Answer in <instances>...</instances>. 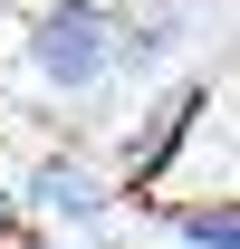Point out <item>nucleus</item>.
<instances>
[{
    "instance_id": "1",
    "label": "nucleus",
    "mask_w": 240,
    "mask_h": 249,
    "mask_svg": "<svg viewBox=\"0 0 240 249\" xmlns=\"http://www.w3.org/2000/svg\"><path fill=\"white\" fill-rule=\"evenodd\" d=\"M10 48L39 106L96 115L125 96V0H29Z\"/></svg>"
},
{
    "instance_id": "2",
    "label": "nucleus",
    "mask_w": 240,
    "mask_h": 249,
    "mask_svg": "<svg viewBox=\"0 0 240 249\" xmlns=\"http://www.w3.org/2000/svg\"><path fill=\"white\" fill-rule=\"evenodd\" d=\"M10 182H20V220H29V230H58V240H77V249H96L116 230V211H125L106 154H87L77 134H48L39 154H20Z\"/></svg>"
},
{
    "instance_id": "3",
    "label": "nucleus",
    "mask_w": 240,
    "mask_h": 249,
    "mask_svg": "<svg viewBox=\"0 0 240 249\" xmlns=\"http://www.w3.org/2000/svg\"><path fill=\"white\" fill-rule=\"evenodd\" d=\"M202 115H211V77H192V67L135 96V115H125L116 144H106V173H116L125 201H154V192L182 173V154L202 144Z\"/></svg>"
},
{
    "instance_id": "4",
    "label": "nucleus",
    "mask_w": 240,
    "mask_h": 249,
    "mask_svg": "<svg viewBox=\"0 0 240 249\" xmlns=\"http://www.w3.org/2000/svg\"><path fill=\"white\" fill-rule=\"evenodd\" d=\"M211 0H125V87L144 96L163 87V77H182V48H192V29H202Z\"/></svg>"
},
{
    "instance_id": "5",
    "label": "nucleus",
    "mask_w": 240,
    "mask_h": 249,
    "mask_svg": "<svg viewBox=\"0 0 240 249\" xmlns=\"http://www.w3.org/2000/svg\"><path fill=\"white\" fill-rule=\"evenodd\" d=\"M154 230L173 249H240V192H192V201H154Z\"/></svg>"
},
{
    "instance_id": "6",
    "label": "nucleus",
    "mask_w": 240,
    "mask_h": 249,
    "mask_svg": "<svg viewBox=\"0 0 240 249\" xmlns=\"http://www.w3.org/2000/svg\"><path fill=\"white\" fill-rule=\"evenodd\" d=\"M29 220H20V182H10V154H0V240H20Z\"/></svg>"
},
{
    "instance_id": "7",
    "label": "nucleus",
    "mask_w": 240,
    "mask_h": 249,
    "mask_svg": "<svg viewBox=\"0 0 240 249\" xmlns=\"http://www.w3.org/2000/svg\"><path fill=\"white\" fill-rule=\"evenodd\" d=\"M0 249H77V240H58V230H20V240H0Z\"/></svg>"
}]
</instances>
